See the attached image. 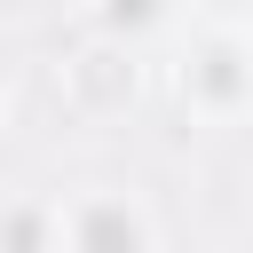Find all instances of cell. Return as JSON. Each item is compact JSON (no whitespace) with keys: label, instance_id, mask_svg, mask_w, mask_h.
Wrapping results in <instances>:
<instances>
[{"label":"cell","instance_id":"6da1fadb","mask_svg":"<svg viewBox=\"0 0 253 253\" xmlns=\"http://www.w3.org/2000/svg\"><path fill=\"white\" fill-rule=\"evenodd\" d=\"M182 103L198 111V119H213V126H229V119H245L253 111V32L245 24H206L198 32V47L182 55Z\"/></svg>","mask_w":253,"mask_h":253},{"label":"cell","instance_id":"7a4b0ae2","mask_svg":"<svg viewBox=\"0 0 253 253\" xmlns=\"http://www.w3.org/2000/svg\"><path fill=\"white\" fill-rule=\"evenodd\" d=\"M63 253H150V213L134 190H71L55 198Z\"/></svg>","mask_w":253,"mask_h":253},{"label":"cell","instance_id":"3957f363","mask_svg":"<svg viewBox=\"0 0 253 253\" xmlns=\"http://www.w3.org/2000/svg\"><path fill=\"white\" fill-rule=\"evenodd\" d=\"M0 253H63L55 198H8L0 206Z\"/></svg>","mask_w":253,"mask_h":253},{"label":"cell","instance_id":"277c9868","mask_svg":"<svg viewBox=\"0 0 253 253\" xmlns=\"http://www.w3.org/2000/svg\"><path fill=\"white\" fill-rule=\"evenodd\" d=\"M87 16H95V32H103V40H119V47H142V40L174 32L182 0H95Z\"/></svg>","mask_w":253,"mask_h":253},{"label":"cell","instance_id":"5b68a950","mask_svg":"<svg viewBox=\"0 0 253 253\" xmlns=\"http://www.w3.org/2000/svg\"><path fill=\"white\" fill-rule=\"evenodd\" d=\"M198 8H206V16H213V24H237V16H245V8H253V0H198Z\"/></svg>","mask_w":253,"mask_h":253},{"label":"cell","instance_id":"8992f818","mask_svg":"<svg viewBox=\"0 0 253 253\" xmlns=\"http://www.w3.org/2000/svg\"><path fill=\"white\" fill-rule=\"evenodd\" d=\"M0 111H8V79H0Z\"/></svg>","mask_w":253,"mask_h":253}]
</instances>
